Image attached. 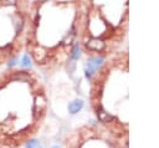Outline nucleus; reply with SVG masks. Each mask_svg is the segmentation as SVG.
Instances as JSON below:
<instances>
[{"instance_id": "obj_1", "label": "nucleus", "mask_w": 159, "mask_h": 148, "mask_svg": "<svg viewBox=\"0 0 159 148\" xmlns=\"http://www.w3.org/2000/svg\"><path fill=\"white\" fill-rule=\"evenodd\" d=\"M102 62H103V57H92V58H89L88 61H87V63H86V68H84V72H86V76L88 77V78H91L92 77V75L97 71V68L102 65Z\"/></svg>"}, {"instance_id": "obj_2", "label": "nucleus", "mask_w": 159, "mask_h": 148, "mask_svg": "<svg viewBox=\"0 0 159 148\" xmlns=\"http://www.w3.org/2000/svg\"><path fill=\"white\" fill-rule=\"evenodd\" d=\"M86 46H87V49H89V50H93V51H101V50L104 49V42H103L101 39H96V37H93V39H91V40L87 41Z\"/></svg>"}, {"instance_id": "obj_3", "label": "nucleus", "mask_w": 159, "mask_h": 148, "mask_svg": "<svg viewBox=\"0 0 159 148\" xmlns=\"http://www.w3.org/2000/svg\"><path fill=\"white\" fill-rule=\"evenodd\" d=\"M46 107V99L42 95H39L35 99V114H36V118H37V113H41Z\"/></svg>"}, {"instance_id": "obj_4", "label": "nucleus", "mask_w": 159, "mask_h": 148, "mask_svg": "<svg viewBox=\"0 0 159 148\" xmlns=\"http://www.w3.org/2000/svg\"><path fill=\"white\" fill-rule=\"evenodd\" d=\"M29 75L26 73V72H24V71H17V72H14L12 75H11V77H10V80H12V81H16V82H26V81H29Z\"/></svg>"}, {"instance_id": "obj_5", "label": "nucleus", "mask_w": 159, "mask_h": 148, "mask_svg": "<svg viewBox=\"0 0 159 148\" xmlns=\"http://www.w3.org/2000/svg\"><path fill=\"white\" fill-rule=\"evenodd\" d=\"M82 107H83V102L81 99H75L73 102H71L68 104V112L72 113V114H75V113L80 112L82 109Z\"/></svg>"}, {"instance_id": "obj_6", "label": "nucleus", "mask_w": 159, "mask_h": 148, "mask_svg": "<svg viewBox=\"0 0 159 148\" xmlns=\"http://www.w3.org/2000/svg\"><path fill=\"white\" fill-rule=\"evenodd\" d=\"M97 116H98V119H99L101 122H111V121H113V117H112L108 112H106V111H103V109H99V111L97 112Z\"/></svg>"}, {"instance_id": "obj_7", "label": "nucleus", "mask_w": 159, "mask_h": 148, "mask_svg": "<svg viewBox=\"0 0 159 148\" xmlns=\"http://www.w3.org/2000/svg\"><path fill=\"white\" fill-rule=\"evenodd\" d=\"M80 55H81L80 46H78V45H75V47H73V50H72V52H71V58L77 60V58L80 57Z\"/></svg>"}, {"instance_id": "obj_8", "label": "nucleus", "mask_w": 159, "mask_h": 148, "mask_svg": "<svg viewBox=\"0 0 159 148\" xmlns=\"http://www.w3.org/2000/svg\"><path fill=\"white\" fill-rule=\"evenodd\" d=\"M30 65H31L30 56H29V55H24V56H22V60H21V66H22V67H29Z\"/></svg>"}, {"instance_id": "obj_9", "label": "nucleus", "mask_w": 159, "mask_h": 148, "mask_svg": "<svg viewBox=\"0 0 159 148\" xmlns=\"http://www.w3.org/2000/svg\"><path fill=\"white\" fill-rule=\"evenodd\" d=\"M39 147H40V144L35 139H31V141L26 142V146H25V148H39Z\"/></svg>"}, {"instance_id": "obj_10", "label": "nucleus", "mask_w": 159, "mask_h": 148, "mask_svg": "<svg viewBox=\"0 0 159 148\" xmlns=\"http://www.w3.org/2000/svg\"><path fill=\"white\" fill-rule=\"evenodd\" d=\"M73 36H75V32L72 31V32L70 34V36L67 35V36L65 37V40H63V45H70V44L72 42V40H73Z\"/></svg>"}, {"instance_id": "obj_11", "label": "nucleus", "mask_w": 159, "mask_h": 148, "mask_svg": "<svg viewBox=\"0 0 159 148\" xmlns=\"http://www.w3.org/2000/svg\"><path fill=\"white\" fill-rule=\"evenodd\" d=\"M4 6H7V5H15L17 2V0H1L0 1Z\"/></svg>"}, {"instance_id": "obj_12", "label": "nucleus", "mask_w": 159, "mask_h": 148, "mask_svg": "<svg viewBox=\"0 0 159 148\" xmlns=\"http://www.w3.org/2000/svg\"><path fill=\"white\" fill-rule=\"evenodd\" d=\"M15 63H16V62H15V58H14V60H11V61L7 62V66H9V67H12Z\"/></svg>"}, {"instance_id": "obj_13", "label": "nucleus", "mask_w": 159, "mask_h": 148, "mask_svg": "<svg viewBox=\"0 0 159 148\" xmlns=\"http://www.w3.org/2000/svg\"><path fill=\"white\" fill-rule=\"evenodd\" d=\"M37 1H39V2H45L46 0H37Z\"/></svg>"}, {"instance_id": "obj_14", "label": "nucleus", "mask_w": 159, "mask_h": 148, "mask_svg": "<svg viewBox=\"0 0 159 148\" xmlns=\"http://www.w3.org/2000/svg\"><path fill=\"white\" fill-rule=\"evenodd\" d=\"M39 148H42V147H41V146H40V147H39Z\"/></svg>"}, {"instance_id": "obj_15", "label": "nucleus", "mask_w": 159, "mask_h": 148, "mask_svg": "<svg viewBox=\"0 0 159 148\" xmlns=\"http://www.w3.org/2000/svg\"><path fill=\"white\" fill-rule=\"evenodd\" d=\"M53 148H58V147H53Z\"/></svg>"}]
</instances>
